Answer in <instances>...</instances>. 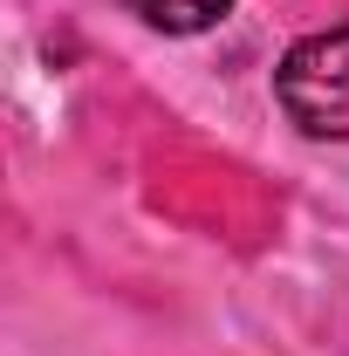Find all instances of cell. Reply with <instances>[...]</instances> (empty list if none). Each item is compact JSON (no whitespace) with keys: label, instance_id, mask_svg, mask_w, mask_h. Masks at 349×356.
I'll list each match as a JSON object with an SVG mask.
<instances>
[{"label":"cell","instance_id":"6da1fadb","mask_svg":"<svg viewBox=\"0 0 349 356\" xmlns=\"http://www.w3.org/2000/svg\"><path fill=\"white\" fill-rule=\"evenodd\" d=\"M274 96H281L288 124H302L308 137L349 144V21L302 35L288 48L274 69Z\"/></svg>","mask_w":349,"mask_h":356},{"label":"cell","instance_id":"7a4b0ae2","mask_svg":"<svg viewBox=\"0 0 349 356\" xmlns=\"http://www.w3.org/2000/svg\"><path fill=\"white\" fill-rule=\"evenodd\" d=\"M131 7L151 28H165V35H206L213 21L233 14V0H131Z\"/></svg>","mask_w":349,"mask_h":356}]
</instances>
